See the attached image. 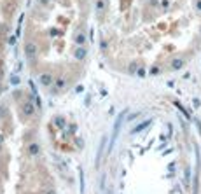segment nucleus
<instances>
[{"label": "nucleus", "instance_id": "nucleus-1", "mask_svg": "<svg viewBox=\"0 0 201 194\" xmlns=\"http://www.w3.org/2000/svg\"><path fill=\"white\" fill-rule=\"evenodd\" d=\"M124 114H126V110H124L123 114H121V115H119L117 119H115V124H114V133H112V138H110V143H109V149H107V154H110V152H112V149H114L115 138H117V135H119L121 123H123V119H124Z\"/></svg>", "mask_w": 201, "mask_h": 194}, {"label": "nucleus", "instance_id": "nucleus-2", "mask_svg": "<svg viewBox=\"0 0 201 194\" xmlns=\"http://www.w3.org/2000/svg\"><path fill=\"white\" fill-rule=\"evenodd\" d=\"M21 112H23L25 117H32L33 114H35V105L32 103V100L28 96H25V102H23V105H21Z\"/></svg>", "mask_w": 201, "mask_h": 194}, {"label": "nucleus", "instance_id": "nucleus-3", "mask_svg": "<svg viewBox=\"0 0 201 194\" xmlns=\"http://www.w3.org/2000/svg\"><path fill=\"white\" fill-rule=\"evenodd\" d=\"M38 84H42L44 87H51V84H54V77L49 72H44L38 75Z\"/></svg>", "mask_w": 201, "mask_h": 194}, {"label": "nucleus", "instance_id": "nucleus-4", "mask_svg": "<svg viewBox=\"0 0 201 194\" xmlns=\"http://www.w3.org/2000/svg\"><path fill=\"white\" fill-rule=\"evenodd\" d=\"M25 56H26L28 59H33L35 56H37V46H35L33 42L25 44Z\"/></svg>", "mask_w": 201, "mask_h": 194}, {"label": "nucleus", "instance_id": "nucleus-5", "mask_svg": "<svg viewBox=\"0 0 201 194\" xmlns=\"http://www.w3.org/2000/svg\"><path fill=\"white\" fill-rule=\"evenodd\" d=\"M66 86V81L63 79V77H58V79H54V84H53V87H51V93H60L63 87Z\"/></svg>", "mask_w": 201, "mask_h": 194}, {"label": "nucleus", "instance_id": "nucleus-6", "mask_svg": "<svg viewBox=\"0 0 201 194\" xmlns=\"http://www.w3.org/2000/svg\"><path fill=\"white\" fill-rule=\"evenodd\" d=\"M53 124H54L58 129H65L66 126V119L63 117V115H56V117H53Z\"/></svg>", "mask_w": 201, "mask_h": 194}, {"label": "nucleus", "instance_id": "nucleus-7", "mask_svg": "<svg viewBox=\"0 0 201 194\" xmlns=\"http://www.w3.org/2000/svg\"><path fill=\"white\" fill-rule=\"evenodd\" d=\"M26 152L30 154V156H38V154H40V145L33 142V143H30V145H28Z\"/></svg>", "mask_w": 201, "mask_h": 194}, {"label": "nucleus", "instance_id": "nucleus-8", "mask_svg": "<svg viewBox=\"0 0 201 194\" xmlns=\"http://www.w3.org/2000/svg\"><path fill=\"white\" fill-rule=\"evenodd\" d=\"M105 142H107V136H102V142H100V151H98V154H96V166L100 164V161H102V154H103V149H105Z\"/></svg>", "mask_w": 201, "mask_h": 194}, {"label": "nucleus", "instance_id": "nucleus-9", "mask_svg": "<svg viewBox=\"0 0 201 194\" xmlns=\"http://www.w3.org/2000/svg\"><path fill=\"white\" fill-rule=\"evenodd\" d=\"M86 53H87V51H86L84 47H77V49H75V53H74V56H75L77 59H82L84 56H86Z\"/></svg>", "mask_w": 201, "mask_h": 194}, {"label": "nucleus", "instance_id": "nucleus-10", "mask_svg": "<svg viewBox=\"0 0 201 194\" xmlns=\"http://www.w3.org/2000/svg\"><path fill=\"white\" fill-rule=\"evenodd\" d=\"M79 184H81V194H84V170H79Z\"/></svg>", "mask_w": 201, "mask_h": 194}, {"label": "nucleus", "instance_id": "nucleus-11", "mask_svg": "<svg viewBox=\"0 0 201 194\" xmlns=\"http://www.w3.org/2000/svg\"><path fill=\"white\" fill-rule=\"evenodd\" d=\"M75 42L77 44H79V46H82V44H84V42H86V35H84V33H77V35H75Z\"/></svg>", "mask_w": 201, "mask_h": 194}, {"label": "nucleus", "instance_id": "nucleus-12", "mask_svg": "<svg viewBox=\"0 0 201 194\" xmlns=\"http://www.w3.org/2000/svg\"><path fill=\"white\" fill-rule=\"evenodd\" d=\"M147 126H149V121H147V123H142L140 126H136V128H133V129H131V131H133V133H140L142 129H145Z\"/></svg>", "mask_w": 201, "mask_h": 194}, {"label": "nucleus", "instance_id": "nucleus-13", "mask_svg": "<svg viewBox=\"0 0 201 194\" xmlns=\"http://www.w3.org/2000/svg\"><path fill=\"white\" fill-rule=\"evenodd\" d=\"M94 7H96V11L100 12V14H102V11H103V7H105V2H103V0H96Z\"/></svg>", "mask_w": 201, "mask_h": 194}, {"label": "nucleus", "instance_id": "nucleus-14", "mask_svg": "<svg viewBox=\"0 0 201 194\" xmlns=\"http://www.w3.org/2000/svg\"><path fill=\"white\" fill-rule=\"evenodd\" d=\"M6 115H7V107L6 105H0V117L4 119Z\"/></svg>", "mask_w": 201, "mask_h": 194}, {"label": "nucleus", "instance_id": "nucleus-15", "mask_svg": "<svg viewBox=\"0 0 201 194\" xmlns=\"http://www.w3.org/2000/svg\"><path fill=\"white\" fill-rule=\"evenodd\" d=\"M11 82H12V84H14V86H16V84H18V82H19V81H18V77H14V75H12V77H11Z\"/></svg>", "mask_w": 201, "mask_h": 194}, {"label": "nucleus", "instance_id": "nucleus-16", "mask_svg": "<svg viewBox=\"0 0 201 194\" xmlns=\"http://www.w3.org/2000/svg\"><path fill=\"white\" fill-rule=\"evenodd\" d=\"M75 143H77L79 147H82V145H84V142H82V138H77V142H75Z\"/></svg>", "mask_w": 201, "mask_h": 194}, {"label": "nucleus", "instance_id": "nucleus-17", "mask_svg": "<svg viewBox=\"0 0 201 194\" xmlns=\"http://www.w3.org/2000/svg\"><path fill=\"white\" fill-rule=\"evenodd\" d=\"M46 194H56V192H54V191H47Z\"/></svg>", "mask_w": 201, "mask_h": 194}, {"label": "nucleus", "instance_id": "nucleus-18", "mask_svg": "<svg viewBox=\"0 0 201 194\" xmlns=\"http://www.w3.org/2000/svg\"><path fill=\"white\" fill-rule=\"evenodd\" d=\"M2 140H4V138H2V135H0V143H2Z\"/></svg>", "mask_w": 201, "mask_h": 194}, {"label": "nucleus", "instance_id": "nucleus-19", "mask_svg": "<svg viewBox=\"0 0 201 194\" xmlns=\"http://www.w3.org/2000/svg\"><path fill=\"white\" fill-rule=\"evenodd\" d=\"M107 194H112V191H109V192H107Z\"/></svg>", "mask_w": 201, "mask_h": 194}, {"label": "nucleus", "instance_id": "nucleus-20", "mask_svg": "<svg viewBox=\"0 0 201 194\" xmlns=\"http://www.w3.org/2000/svg\"><path fill=\"white\" fill-rule=\"evenodd\" d=\"M0 89H2V86H0Z\"/></svg>", "mask_w": 201, "mask_h": 194}]
</instances>
